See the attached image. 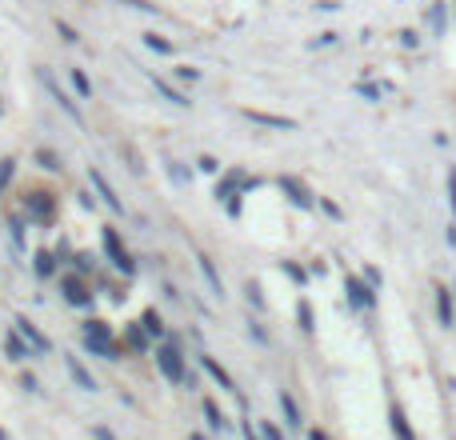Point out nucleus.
Wrapping results in <instances>:
<instances>
[{"instance_id":"f257e3e1","label":"nucleus","mask_w":456,"mask_h":440,"mask_svg":"<svg viewBox=\"0 0 456 440\" xmlns=\"http://www.w3.org/2000/svg\"><path fill=\"white\" fill-rule=\"evenodd\" d=\"M84 345H89L92 356H104V360H116V340H113V328L104 325V321H89L84 328Z\"/></svg>"},{"instance_id":"f03ea898","label":"nucleus","mask_w":456,"mask_h":440,"mask_svg":"<svg viewBox=\"0 0 456 440\" xmlns=\"http://www.w3.org/2000/svg\"><path fill=\"white\" fill-rule=\"evenodd\" d=\"M36 80L45 84V93L52 96V104H60V108L69 113V120H72V124H84V113L76 108V100H69V96H65V89H60V84H56V80H52V76H48L45 69H36Z\"/></svg>"},{"instance_id":"7ed1b4c3","label":"nucleus","mask_w":456,"mask_h":440,"mask_svg":"<svg viewBox=\"0 0 456 440\" xmlns=\"http://www.w3.org/2000/svg\"><path fill=\"white\" fill-rule=\"evenodd\" d=\"M157 364H160V372L172 380V384H184L188 380V372H184V360H181V352L172 345H164V348H157Z\"/></svg>"},{"instance_id":"20e7f679","label":"nucleus","mask_w":456,"mask_h":440,"mask_svg":"<svg viewBox=\"0 0 456 440\" xmlns=\"http://www.w3.org/2000/svg\"><path fill=\"white\" fill-rule=\"evenodd\" d=\"M104 253H109V260H113V264L120 268V273H124V277H133V273H137V264H133L128 248L120 244V236H116L113 229H104Z\"/></svg>"},{"instance_id":"39448f33","label":"nucleus","mask_w":456,"mask_h":440,"mask_svg":"<svg viewBox=\"0 0 456 440\" xmlns=\"http://www.w3.org/2000/svg\"><path fill=\"white\" fill-rule=\"evenodd\" d=\"M60 288H65V297H69V304H92L89 284H84L80 277H65V280H60Z\"/></svg>"},{"instance_id":"423d86ee","label":"nucleus","mask_w":456,"mask_h":440,"mask_svg":"<svg viewBox=\"0 0 456 440\" xmlns=\"http://www.w3.org/2000/svg\"><path fill=\"white\" fill-rule=\"evenodd\" d=\"M89 181H92V188H96V192L104 196V205H109V209H113V212H124L120 196H116V192H113V185L104 181V172H96V168H92V172H89Z\"/></svg>"},{"instance_id":"0eeeda50","label":"nucleus","mask_w":456,"mask_h":440,"mask_svg":"<svg viewBox=\"0 0 456 440\" xmlns=\"http://www.w3.org/2000/svg\"><path fill=\"white\" fill-rule=\"evenodd\" d=\"M16 332H21V336H24V340H28L32 348H36V352H48V348H52V345H48V336H45V332H41L36 325H28L24 316H16Z\"/></svg>"},{"instance_id":"6e6552de","label":"nucleus","mask_w":456,"mask_h":440,"mask_svg":"<svg viewBox=\"0 0 456 440\" xmlns=\"http://www.w3.org/2000/svg\"><path fill=\"white\" fill-rule=\"evenodd\" d=\"M244 116H249L252 124H269V128H297V120L293 116H273V113H256V108H244Z\"/></svg>"},{"instance_id":"1a4fd4ad","label":"nucleus","mask_w":456,"mask_h":440,"mask_svg":"<svg viewBox=\"0 0 456 440\" xmlns=\"http://www.w3.org/2000/svg\"><path fill=\"white\" fill-rule=\"evenodd\" d=\"M65 369L72 372V380H76V384H80L84 393H96V380L89 376V369H84V364H80L76 356H65Z\"/></svg>"},{"instance_id":"9d476101","label":"nucleus","mask_w":456,"mask_h":440,"mask_svg":"<svg viewBox=\"0 0 456 440\" xmlns=\"http://www.w3.org/2000/svg\"><path fill=\"white\" fill-rule=\"evenodd\" d=\"M280 188L288 192V200H293V205H300V209H308V205H312V196L304 192V185H297L293 176H280Z\"/></svg>"},{"instance_id":"9b49d317","label":"nucleus","mask_w":456,"mask_h":440,"mask_svg":"<svg viewBox=\"0 0 456 440\" xmlns=\"http://www.w3.org/2000/svg\"><path fill=\"white\" fill-rule=\"evenodd\" d=\"M24 205H28V212H32L36 220H48V216H52V200H48V192H32Z\"/></svg>"},{"instance_id":"f8f14e48","label":"nucleus","mask_w":456,"mask_h":440,"mask_svg":"<svg viewBox=\"0 0 456 440\" xmlns=\"http://www.w3.org/2000/svg\"><path fill=\"white\" fill-rule=\"evenodd\" d=\"M388 424H392V432H396V440H416V432L409 428V417L392 404V413H388Z\"/></svg>"},{"instance_id":"ddd939ff","label":"nucleus","mask_w":456,"mask_h":440,"mask_svg":"<svg viewBox=\"0 0 456 440\" xmlns=\"http://www.w3.org/2000/svg\"><path fill=\"white\" fill-rule=\"evenodd\" d=\"M348 301L356 304V308H372V292L356 277H348Z\"/></svg>"},{"instance_id":"4468645a","label":"nucleus","mask_w":456,"mask_h":440,"mask_svg":"<svg viewBox=\"0 0 456 440\" xmlns=\"http://www.w3.org/2000/svg\"><path fill=\"white\" fill-rule=\"evenodd\" d=\"M152 84H157V93L164 96L168 104H176V108H188V104H192V100H188V96H181L176 89H172V84H168V80H160V76H152Z\"/></svg>"},{"instance_id":"2eb2a0df","label":"nucleus","mask_w":456,"mask_h":440,"mask_svg":"<svg viewBox=\"0 0 456 440\" xmlns=\"http://www.w3.org/2000/svg\"><path fill=\"white\" fill-rule=\"evenodd\" d=\"M201 364H205V369H208V376H212V380H220V389H225V393H236V384H232V376H228V372L220 369V364H216L212 356H201Z\"/></svg>"},{"instance_id":"dca6fc26","label":"nucleus","mask_w":456,"mask_h":440,"mask_svg":"<svg viewBox=\"0 0 456 440\" xmlns=\"http://www.w3.org/2000/svg\"><path fill=\"white\" fill-rule=\"evenodd\" d=\"M436 312H440V325H453V292L448 288H436Z\"/></svg>"},{"instance_id":"f3484780","label":"nucleus","mask_w":456,"mask_h":440,"mask_svg":"<svg viewBox=\"0 0 456 440\" xmlns=\"http://www.w3.org/2000/svg\"><path fill=\"white\" fill-rule=\"evenodd\" d=\"M8 356H12V360H24V356H36V348L16 332V336H8Z\"/></svg>"},{"instance_id":"a211bd4d","label":"nucleus","mask_w":456,"mask_h":440,"mask_svg":"<svg viewBox=\"0 0 456 440\" xmlns=\"http://www.w3.org/2000/svg\"><path fill=\"white\" fill-rule=\"evenodd\" d=\"M196 260H201V273H205V280L212 284V292H216V297H225V284H220V273L212 268V260H208V256H196Z\"/></svg>"},{"instance_id":"6ab92c4d","label":"nucleus","mask_w":456,"mask_h":440,"mask_svg":"<svg viewBox=\"0 0 456 440\" xmlns=\"http://www.w3.org/2000/svg\"><path fill=\"white\" fill-rule=\"evenodd\" d=\"M280 408H284L288 424H293V428H300V408H297V400H293L288 393H280Z\"/></svg>"},{"instance_id":"aec40b11","label":"nucleus","mask_w":456,"mask_h":440,"mask_svg":"<svg viewBox=\"0 0 456 440\" xmlns=\"http://www.w3.org/2000/svg\"><path fill=\"white\" fill-rule=\"evenodd\" d=\"M140 325H144V332H148V336H160V332H164V325H160V316L152 312V308L140 316Z\"/></svg>"},{"instance_id":"412c9836","label":"nucleus","mask_w":456,"mask_h":440,"mask_svg":"<svg viewBox=\"0 0 456 440\" xmlns=\"http://www.w3.org/2000/svg\"><path fill=\"white\" fill-rule=\"evenodd\" d=\"M72 84H76V93H80V96H92V84H89V76H84V72H80V69H72Z\"/></svg>"},{"instance_id":"4be33fe9","label":"nucleus","mask_w":456,"mask_h":440,"mask_svg":"<svg viewBox=\"0 0 456 440\" xmlns=\"http://www.w3.org/2000/svg\"><path fill=\"white\" fill-rule=\"evenodd\" d=\"M205 417H208V424H212V428H225V424H228V420L220 417V408H216L212 400H208V404H205Z\"/></svg>"},{"instance_id":"5701e85b","label":"nucleus","mask_w":456,"mask_h":440,"mask_svg":"<svg viewBox=\"0 0 456 440\" xmlns=\"http://www.w3.org/2000/svg\"><path fill=\"white\" fill-rule=\"evenodd\" d=\"M144 45H148V48H157V52H168V48H172L168 40H164V36H157V32H148V36H144Z\"/></svg>"},{"instance_id":"b1692460","label":"nucleus","mask_w":456,"mask_h":440,"mask_svg":"<svg viewBox=\"0 0 456 440\" xmlns=\"http://www.w3.org/2000/svg\"><path fill=\"white\" fill-rule=\"evenodd\" d=\"M36 273H41V277H48V273H52V256H48V253L36 256Z\"/></svg>"},{"instance_id":"393cba45","label":"nucleus","mask_w":456,"mask_h":440,"mask_svg":"<svg viewBox=\"0 0 456 440\" xmlns=\"http://www.w3.org/2000/svg\"><path fill=\"white\" fill-rule=\"evenodd\" d=\"M300 325H304V332H312V308L308 304H300Z\"/></svg>"},{"instance_id":"a878e982","label":"nucleus","mask_w":456,"mask_h":440,"mask_svg":"<svg viewBox=\"0 0 456 440\" xmlns=\"http://www.w3.org/2000/svg\"><path fill=\"white\" fill-rule=\"evenodd\" d=\"M12 181V161H0V188Z\"/></svg>"},{"instance_id":"bb28decb","label":"nucleus","mask_w":456,"mask_h":440,"mask_svg":"<svg viewBox=\"0 0 456 440\" xmlns=\"http://www.w3.org/2000/svg\"><path fill=\"white\" fill-rule=\"evenodd\" d=\"M433 28L436 32H444V8H440V4L433 8Z\"/></svg>"},{"instance_id":"cd10ccee","label":"nucleus","mask_w":456,"mask_h":440,"mask_svg":"<svg viewBox=\"0 0 456 440\" xmlns=\"http://www.w3.org/2000/svg\"><path fill=\"white\" fill-rule=\"evenodd\" d=\"M448 205H453V212H456V172H448Z\"/></svg>"},{"instance_id":"c85d7f7f","label":"nucleus","mask_w":456,"mask_h":440,"mask_svg":"<svg viewBox=\"0 0 456 440\" xmlns=\"http://www.w3.org/2000/svg\"><path fill=\"white\" fill-rule=\"evenodd\" d=\"M249 301L256 304V308H264V297H260V288H256V284H249Z\"/></svg>"},{"instance_id":"c756f323","label":"nucleus","mask_w":456,"mask_h":440,"mask_svg":"<svg viewBox=\"0 0 456 440\" xmlns=\"http://www.w3.org/2000/svg\"><path fill=\"white\" fill-rule=\"evenodd\" d=\"M56 28H60V36H65V40H69V45H76V40H80V36H76V32H72L69 24H56Z\"/></svg>"},{"instance_id":"7c9ffc66","label":"nucleus","mask_w":456,"mask_h":440,"mask_svg":"<svg viewBox=\"0 0 456 440\" xmlns=\"http://www.w3.org/2000/svg\"><path fill=\"white\" fill-rule=\"evenodd\" d=\"M41 164H45V168H52V172L60 168V164H56V157H52V152H41Z\"/></svg>"},{"instance_id":"2f4dec72","label":"nucleus","mask_w":456,"mask_h":440,"mask_svg":"<svg viewBox=\"0 0 456 440\" xmlns=\"http://www.w3.org/2000/svg\"><path fill=\"white\" fill-rule=\"evenodd\" d=\"M196 164H201V168H205V172H216V168H220V164L212 161V157H201V161H196Z\"/></svg>"},{"instance_id":"473e14b6","label":"nucleus","mask_w":456,"mask_h":440,"mask_svg":"<svg viewBox=\"0 0 456 440\" xmlns=\"http://www.w3.org/2000/svg\"><path fill=\"white\" fill-rule=\"evenodd\" d=\"M264 440H284V437H280V432H276L273 424H264Z\"/></svg>"},{"instance_id":"72a5a7b5","label":"nucleus","mask_w":456,"mask_h":440,"mask_svg":"<svg viewBox=\"0 0 456 440\" xmlns=\"http://www.w3.org/2000/svg\"><path fill=\"white\" fill-rule=\"evenodd\" d=\"M96 440H116V437L109 432V428H96Z\"/></svg>"},{"instance_id":"f704fd0d","label":"nucleus","mask_w":456,"mask_h":440,"mask_svg":"<svg viewBox=\"0 0 456 440\" xmlns=\"http://www.w3.org/2000/svg\"><path fill=\"white\" fill-rule=\"evenodd\" d=\"M244 440H260V437H256V432H252V428H244Z\"/></svg>"},{"instance_id":"c9c22d12","label":"nucleus","mask_w":456,"mask_h":440,"mask_svg":"<svg viewBox=\"0 0 456 440\" xmlns=\"http://www.w3.org/2000/svg\"><path fill=\"white\" fill-rule=\"evenodd\" d=\"M312 440H328V437H324V432H312Z\"/></svg>"},{"instance_id":"e433bc0d","label":"nucleus","mask_w":456,"mask_h":440,"mask_svg":"<svg viewBox=\"0 0 456 440\" xmlns=\"http://www.w3.org/2000/svg\"><path fill=\"white\" fill-rule=\"evenodd\" d=\"M0 440H8V432H4V428H0Z\"/></svg>"},{"instance_id":"4c0bfd02","label":"nucleus","mask_w":456,"mask_h":440,"mask_svg":"<svg viewBox=\"0 0 456 440\" xmlns=\"http://www.w3.org/2000/svg\"><path fill=\"white\" fill-rule=\"evenodd\" d=\"M192 440H205V437H192Z\"/></svg>"}]
</instances>
